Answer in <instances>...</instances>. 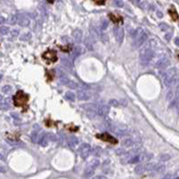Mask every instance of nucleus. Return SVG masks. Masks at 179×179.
<instances>
[{
  "label": "nucleus",
  "instance_id": "obj_6",
  "mask_svg": "<svg viewBox=\"0 0 179 179\" xmlns=\"http://www.w3.org/2000/svg\"><path fill=\"white\" fill-rule=\"evenodd\" d=\"M97 137L104 142H108L109 143H112V144H117V140L116 138H114L113 136H111L110 134H108V133H104V134H97Z\"/></svg>",
  "mask_w": 179,
  "mask_h": 179
},
{
  "label": "nucleus",
  "instance_id": "obj_22",
  "mask_svg": "<svg viewBox=\"0 0 179 179\" xmlns=\"http://www.w3.org/2000/svg\"><path fill=\"white\" fill-rule=\"evenodd\" d=\"M1 108H2V109H7V108H9L8 100H6L5 101H4L2 100V101H1Z\"/></svg>",
  "mask_w": 179,
  "mask_h": 179
},
{
  "label": "nucleus",
  "instance_id": "obj_29",
  "mask_svg": "<svg viewBox=\"0 0 179 179\" xmlns=\"http://www.w3.org/2000/svg\"><path fill=\"white\" fill-rule=\"evenodd\" d=\"M7 32H8V28H5V27L1 28V34L2 35H5V34H7Z\"/></svg>",
  "mask_w": 179,
  "mask_h": 179
},
{
  "label": "nucleus",
  "instance_id": "obj_9",
  "mask_svg": "<svg viewBox=\"0 0 179 179\" xmlns=\"http://www.w3.org/2000/svg\"><path fill=\"white\" fill-rule=\"evenodd\" d=\"M169 65V61L167 58H161V59L158 60V62L156 63V68L160 69V70L165 69Z\"/></svg>",
  "mask_w": 179,
  "mask_h": 179
},
{
  "label": "nucleus",
  "instance_id": "obj_5",
  "mask_svg": "<svg viewBox=\"0 0 179 179\" xmlns=\"http://www.w3.org/2000/svg\"><path fill=\"white\" fill-rule=\"evenodd\" d=\"M91 147L90 144L88 143H82L79 146L78 148V152H79V155L83 159L85 160L86 158H88V156L90 155L91 153Z\"/></svg>",
  "mask_w": 179,
  "mask_h": 179
},
{
  "label": "nucleus",
  "instance_id": "obj_12",
  "mask_svg": "<svg viewBox=\"0 0 179 179\" xmlns=\"http://www.w3.org/2000/svg\"><path fill=\"white\" fill-rule=\"evenodd\" d=\"M108 17L110 18V20L114 22V23H121L123 22V17L119 14H116V13H109Z\"/></svg>",
  "mask_w": 179,
  "mask_h": 179
},
{
  "label": "nucleus",
  "instance_id": "obj_16",
  "mask_svg": "<svg viewBox=\"0 0 179 179\" xmlns=\"http://www.w3.org/2000/svg\"><path fill=\"white\" fill-rule=\"evenodd\" d=\"M67 143H68L69 147L74 148L75 145L78 144V139H77L76 137H74V136H71V137L68 138V140H67Z\"/></svg>",
  "mask_w": 179,
  "mask_h": 179
},
{
  "label": "nucleus",
  "instance_id": "obj_15",
  "mask_svg": "<svg viewBox=\"0 0 179 179\" xmlns=\"http://www.w3.org/2000/svg\"><path fill=\"white\" fill-rule=\"evenodd\" d=\"M78 99L80 100H88L90 99V95L89 93H87L86 91H78Z\"/></svg>",
  "mask_w": 179,
  "mask_h": 179
},
{
  "label": "nucleus",
  "instance_id": "obj_33",
  "mask_svg": "<svg viewBox=\"0 0 179 179\" xmlns=\"http://www.w3.org/2000/svg\"><path fill=\"white\" fill-rule=\"evenodd\" d=\"M54 1H55V0H48V3H50V4H53V3H54Z\"/></svg>",
  "mask_w": 179,
  "mask_h": 179
},
{
  "label": "nucleus",
  "instance_id": "obj_2",
  "mask_svg": "<svg viewBox=\"0 0 179 179\" xmlns=\"http://www.w3.org/2000/svg\"><path fill=\"white\" fill-rule=\"evenodd\" d=\"M153 56H154L153 50L149 46L144 47L141 50V53H140V63H141V65H143V66H146L150 63V61L153 58Z\"/></svg>",
  "mask_w": 179,
  "mask_h": 179
},
{
  "label": "nucleus",
  "instance_id": "obj_4",
  "mask_svg": "<svg viewBox=\"0 0 179 179\" xmlns=\"http://www.w3.org/2000/svg\"><path fill=\"white\" fill-rule=\"evenodd\" d=\"M42 57L44 60H46L48 63H55L57 61V55L56 52L53 49H48L46 52L43 53Z\"/></svg>",
  "mask_w": 179,
  "mask_h": 179
},
{
  "label": "nucleus",
  "instance_id": "obj_27",
  "mask_svg": "<svg viewBox=\"0 0 179 179\" xmlns=\"http://www.w3.org/2000/svg\"><path fill=\"white\" fill-rule=\"evenodd\" d=\"M92 1L98 5H103V4H105L107 0H92Z\"/></svg>",
  "mask_w": 179,
  "mask_h": 179
},
{
  "label": "nucleus",
  "instance_id": "obj_3",
  "mask_svg": "<svg viewBox=\"0 0 179 179\" xmlns=\"http://www.w3.org/2000/svg\"><path fill=\"white\" fill-rule=\"evenodd\" d=\"M146 39H147L146 33L142 29H138L135 31V33H134L133 45H134V48H139V47H141L145 42Z\"/></svg>",
  "mask_w": 179,
  "mask_h": 179
},
{
  "label": "nucleus",
  "instance_id": "obj_8",
  "mask_svg": "<svg viewBox=\"0 0 179 179\" xmlns=\"http://www.w3.org/2000/svg\"><path fill=\"white\" fill-rule=\"evenodd\" d=\"M99 116L100 117H106L108 116V114L109 113V107L108 105H99L98 106V109L96 112Z\"/></svg>",
  "mask_w": 179,
  "mask_h": 179
},
{
  "label": "nucleus",
  "instance_id": "obj_11",
  "mask_svg": "<svg viewBox=\"0 0 179 179\" xmlns=\"http://www.w3.org/2000/svg\"><path fill=\"white\" fill-rule=\"evenodd\" d=\"M115 33H116V39H117V41L121 44L123 42V39H124V30L123 29H120V28H117L116 30H115Z\"/></svg>",
  "mask_w": 179,
  "mask_h": 179
},
{
  "label": "nucleus",
  "instance_id": "obj_26",
  "mask_svg": "<svg viewBox=\"0 0 179 179\" xmlns=\"http://www.w3.org/2000/svg\"><path fill=\"white\" fill-rule=\"evenodd\" d=\"M108 104L110 106H112V107H118L119 106V102L117 100H110Z\"/></svg>",
  "mask_w": 179,
  "mask_h": 179
},
{
  "label": "nucleus",
  "instance_id": "obj_28",
  "mask_svg": "<svg viewBox=\"0 0 179 179\" xmlns=\"http://www.w3.org/2000/svg\"><path fill=\"white\" fill-rule=\"evenodd\" d=\"M30 33H27L26 35H24V36H22V38H21V40H23V41H26V40H28V39H30Z\"/></svg>",
  "mask_w": 179,
  "mask_h": 179
},
{
  "label": "nucleus",
  "instance_id": "obj_24",
  "mask_svg": "<svg viewBox=\"0 0 179 179\" xmlns=\"http://www.w3.org/2000/svg\"><path fill=\"white\" fill-rule=\"evenodd\" d=\"M144 169H145L144 166H143V165H139V166L136 167V169H135V172H136L137 174H141V173H143V172L144 171Z\"/></svg>",
  "mask_w": 179,
  "mask_h": 179
},
{
  "label": "nucleus",
  "instance_id": "obj_21",
  "mask_svg": "<svg viewBox=\"0 0 179 179\" xmlns=\"http://www.w3.org/2000/svg\"><path fill=\"white\" fill-rule=\"evenodd\" d=\"M154 169H155L157 172H163L164 169H165V166L162 165V164H158L156 167H154Z\"/></svg>",
  "mask_w": 179,
  "mask_h": 179
},
{
  "label": "nucleus",
  "instance_id": "obj_30",
  "mask_svg": "<svg viewBox=\"0 0 179 179\" xmlns=\"http://www.w3.org/2000/svg\"><path fill=\"white\" fill-rule=\"evenodd\" d=\"M12 35H13V36H14V37H16V36L18 35V30H15V32L13 31V32L12 33Z\"/></svg>",
  "mask_w": 179,
  "mask_h": 179
},
{
  "label": "nucleus",
  "instance_id": "obj_25",
  "mask_svg": "<svg viewBox=\"0 0 179 179\" xmlns=\"http://www.w3.org/2000/svg\"><path fill=\"white\" fill-rule=\"evenodd\" d=\"M67 86L68 87H70V88H72V89H76L77 87H78V84L76 83V82H74V81H69V82H68V84H67Z\"/></svg>",
  "mask_w": 179,
  "mask_h": 179
},
{
  "label": "nucleus",
  "instance_id": "obj_13",
  "mask_svg": "<svg viewBox=\"0 0 179 179\" xmlns=\"http://www.w3.org/2000/svg\"><path fill=\"white\" fill-rule=\"evenodd\" d=\"M45 134H43V133H41V134H39V131H33V133H32V134H31V140H32V142L33 143H39V142L40 141V139L42 138V136L44 135Z\"/></svg>",
  "mask_w": 179,
  "mask_h": 179
},
{
  "label": "nucleus",
  "instance_id": "obj_18",
  "mask_svg": "<svg viewBox=\"0 0 179 179\" xmlns=\"http://www.w3.org/2000/svg\"><path fill=\"white\" fill-rule=\"evenodd\" d=\"M65 99L69 101H74L75 100V94L72 91H67L65 95Z\"/></svg>",
  "mask_w": 179,
  "mask_h": 179
},
{
  "label": "nucleus",
  "instance_id": "obj_1",
  "mask_svg": "<svg viewBox=\"0 0 179 179\" xmlns=\"http://www.w3.org/2000/svg\"><path fill=\"white\" fill-rule=\"evenodd\" d=\"M29 95L24 93L22 91H18L13 96V103L15 107H22L25 110L27 109V103L29 101Z\"/></svg>",
  "mask_w": 179,
  "mask_h": 179
},
{
  "label": "nucleus",
  "instance_id": "obj_20",
  "mask_svg": "<svg viewBox=\"0 0 179 179\" xmlns=\"http://www.w3.org/2000/svg\"><path fill=\"white\" fill-rule=\"evenodd\" d=\"M1 91H2L3 93H4V94H8V93L12 91V87L9 86V85H5V86H4V87L2 88Z\"/></svg>",
  "mask_w": 179,
  "mask_h": 179
},
{
  "label": "nucleus",
  "instance_id": "obj_32",
  "mask_svg": "<svg viewBox=\"0 0 179 179\" xmlns=\"http://www.w3.org/2000/svg\"><path fill=\"white\" fill-rule=\"evenodd\" d=\"M175 42H176V44H177V45H178L179 46V39H177L175 40Z\"/></svg>",
  "mask_w": 179,
  "mask_h": 179
},
{
  "label": "nucleus",
  "instance_id": "obj_17",
  "mask_svg": "<svg viewBox=\"0 0 179 179\" xmlns=\"http://www.w3.org/2000/svg\"><path fill=\"white\" fill-rule=\"evenodd\" d=\"M48 137H49V135L45 134L42 136V138L40 139V141L39 142V143L41 146H47L48 143V139H49Z\"/></svg>",
  "mask_w": 179,
  "mask_h": 179
},
{
  "label": "nucleus",
  "instance_id": "obj_19",
  "mask_svg": "<svg viewBox=\"0 0 179 179\" xmlns=\"http://www.w3.org/2000/svg\"><path fill=\"white\" fill-rule=\"evenodd\" d=\"M73 35H74V39H75L77 42H81V40H82V32H81V31L76 30V31H74V32L73 33Z\"/></svg>",
  "mask_w": 179,
  "mask_h": 179
},
{
  "label": "nucleus",
  "instance_id": "obj_14",
  "mask_svg": "<svg viewBox=\"0 0 179 179\" xmlns=\"http://www.w3.org/2000/svg\"><path fill=\"white\" fill-rule=\"evenodd\" d=\"M169 13L171 19H172L174 22H177L179 19L178 13L177 12V9L175 8V6H171V8L169 10Z\"/></svg>",
  "mask_w": 179,
  "mask_h": 179
},
{
  "label": "nucleus",
  "instance_id": "obj_23",
  "mask_svg": "<svg viewBox=\"0 0 179 179\" xmlns=\"http://www.w3.org/2000/svg\"><path fill=\"white\" fill-rule=\"evenodd\" d=\"M124 145H125V146H127V147L134 145V141H133V139H131V138L126 139V140L124 142Z\"/></svg>",
  "mask_w": 179,
  "mask_h": 179
},
{
  "label": "nucleus",
  "instance_id": "obj_10",
  "mask_svg": "<svg viewBox=\"0 0 179 179\" xmlns=\"http://www.w3.org/2000/svg\"><path fill=\"white\" fill-rule=\"evenodd\" d=\"M173 79H174V74H173L172 70H170L165 75V78H164V83H165V85L168 86V87L170 86L171 83H172V82H173Z\"/></svg>",
  "mask_w": 179,
  "mask_h": 179
},
{
  "label": "nucleus",
  "instance_id": "obj_7",
  "mask_svg": "<svg viewBox=\"0 0 179 179\" xmlns=\"http://www.w3.org/2000/svg\"><path fill=\"white\" fill-rule=\"evenodd\" d=\"M99 164H100V162H99L98 160H93L92 162H91V164H90V165L88 166V168L85 169V176H86V177H90V176L94 172L95 169L99 166Z\"/></svg>",
  "mask_w": 179,
  "mask_h": 179
},
{
  "label": "nucleus",
  "instance_id": "obj_31",
  "mask_svg": "<svg viewBox=\"0 0 179 179\" xmlns=\"http://www.w3.org/2000/svg\"><path fill=\"white\" fill-rule=\"evenodd\" d=\"M94 179H105L104 177H96Z\"/></svg>",
  "mask_w": 179,
  "mask_h": 179
}]
</instances>
